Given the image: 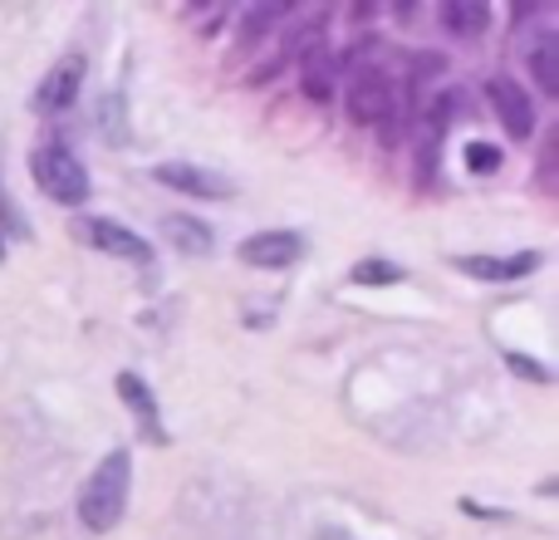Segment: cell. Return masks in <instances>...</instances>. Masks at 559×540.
Wrapping results in <instances>:
<instances>
[{"mask_svg":"<svg viewBox=\"0 0 559 540\" xmlns=\"http://www.w3.org/2000/svg\"><path fill=\"white\" fill-rule=\"evenodd\" d=\"M128 482H133V457L108 453L104 462L94 467V477L84 482V492H79V521L98 536L114 531L128 512Z\"/></svg>","mask_w":559,"mask_h":540,"instance_id":"1","label":"cell"},{"mask_svg":"<svg viewBox=\"0 0 559 540\" xmlns=\"http://www.w3.org/2000/svg\"><path fill=\"white\" fill-rule=\"evenodd\" d=\"M29 173H35L39 192L64 202V207H79L88 197V173L69 148H39V153L29 157Z\"/></svg>","mask_w":559,"mask_h":540,"instance_id":"2","label":"cell"},{"mask_svg":"<svg viewBox=\"0 0 559 540\" xmlns=\"http://www.w3.org/2000/svg\"><path fill=\"white\" fill-rule=\"evenodd\" d=\"M74 236H79V242H88L94 251L118 256V261H138V266L153 261V246L138 242V236L128 232V226L108 222V216H84V222H74Z\"/></svg>","mask_w":559,"mask_h":540,"instance_id":"3","label":"cell"},{"mask_svg":"<svg viewBox=\"0 0 559 540\" xmlns=\"http://www.w3.org/2000/svg\"><path fill=\"white\" fill-rule=\"evenodd\" d=\"M486 98H491L496 118L506 124V133H511V138H531L535 104H531V94H525V84H515L511 74H496V79H486Z\"/></svg>","mask_w":559,"mask_h":540,"instance_id":"4","label":"cell"},{"mask_svg":"<svg viewBox=\"0 0 559 540\" xmlns=\"http://www.w3.org/2000/svg\"><path fill=\"white\" fill-rule=\"evenodd\" d=\"M348 118L354 124H383V118H393V84H388V74L368 69V74L354 79V89H348Z\"/></svg>","mask_w":559,"mask_h":540,"instance_id":"5","label":"cell"},{"mask_svg":"<svg viewBox=\"0 0 559 540\" xmlns=\"http://www.w3.org/2000/svg\"><path fill=\"white\" fill-rule=\"evenodd\" d=\"M153 177L163 187H173V192H187V197H212V202H226V197H231V183H226V177L206 173V167H192V163H163Z\"/></svg>","mask_w":559,"mask_h":540,"instance_id":"6","label":"cell"},{"mask_svg":"<svg viewBox=\"0 0 559 540\" xmlns=\"http://www.w3.org/2000/svg\"><path fill=\"white\" fill-rule=\"evenodd\" d=\"M305 256V242L295 232H261L251 242H241V261L251 266H265V270H280V266H295Z\"/></svg>","mask_w":559,"mask_h":540,"instance_id":"7","label":"cell"},{"mask_svg":"<svg viewBox=\"0 0 559 540\" xmlns=\"http://www.w3.org/2000/svg\"><path fill=\"white\" fill-rule=\"evenodd\" d=\"M535 266H540L535 251H525V256H456V270H466V275H476V280H521V275H531Z\"/></svg>","mask_w":559,"mask_h":540,"instance_id":"8","label":"cell"},{"mask_svg":"<svg viewBox=\"0 0 559 540\" xmlns=\"http://www.w3.org/2000/svg\"><path fill=\"white\" fill-rule=\"evenodd\" d=\"M79 74H84V59H64L59 69H49V79L39 84V108H69L79 94Z\"/></svg>","mask_w":559,"mask_h":540,"instance_id":"9","label":"cell"},{"mask_svg":"<svg viewBox=\"0 0 559 540\" xmlns=\"http://www.w3.org/2000/svg\"><path fill=\"white\" fill-rule=\"evenodd\" d=\"M118 394H123V403L133 408L138 418H143V433L153 437V443H163L167 433H163V423H157V403H153V394H147V384H143V378L123 374V378H118Z\"/></svg>","mask_w":559,"mask_h":540,"instance_id":"10","label":"cell"},{"mask_svg":"<svg viewBox=\"0 0 559 540\" xmlns=\"http://www.w3.org/2000/svg\"><path fill=\"white\" fill-rule=\"evenodd\" d=\"M442 25L456 30V35H481V30L491 25V10H486L481 0H447V5H442Z\"/></svg>","mask_w":559,"mask_h":540,"instance_id":"11","label":"cell"},{"mask_svg":"<svg viewBox=\"0 0 559 540\" xmlns=\"http://www.w3.org/2000/svg\"><path fill=\"white\" fill-rule=\"evenodd\" d=\"M163 232L173 236V246H182L187 256H206V251H212V246H216V236L206 232L202 222H192V216H167V222H163Z\"/></svg>","mask_w":559,"mask_h":540,"instance_id":"12","label":"cell"},{"mask_svg":"<svg viewBox=\"0 0 559 540\" xmlns=\"http://www.w3.org/2000/svg\"><path fill=\"white\" fill-rule=\"evenodd\" d=\"M531 74L540 79L545 94H559V39L555 35H540L531 49Z\"/></svg>","mask_w":559,"mask_h":540,"instance_id":"13","label":"cell"},{"mask_svg":"<svg viewBox=\"0 0 559 540\" xmlns=\"http://www.w3.org/2000/svg\"><path fill=\"white\" fill-rule=\"evenodd\" d=\"M329 89H334V64H329L324 55L309 59L305 64V94L309 98H329Z\"/></svg>","mask_w":559,"mask_h":540,"instance_id":"14","label":"cell"},{"mask_svg":"<svg viewBox=\"0 0 559 540\" xmlns=\"http://www.w3.org/2000/svg\"><path fill=\"white\" fill-rule=\"evenodd\" d=\"M289 15V5H265V10H251V15H246V25H241V39L246 45H255V39L265 35V30L275 25V20H285Z\"/></svg>","mask_w":559,"mask_h":540,"instance_id":"15","label":"cell"},{"mask_svg":"<svg viewBox=\"0 0 559 540\" xmlns=\"http://www.w3.org/2000/svg\"><path fill=\"white\" fill-rule=\"evenodd\" d=\"M397 275H403V270L388 266V261H364V266H354V280H358V285H393Z\"/></svg>","mask_w":559,"mask_h":540,"instance_id":"16","label":"cell"},{"mask_svg":"<svg viewBox=\"0 0 559 540\" xmlns=\"http://www.w3.org/2000/svg\"><path fill=\"white\" fill-rule=\"evenodd\" d=\"M466 167H472V173H496V167H501V148L472 143V148H466Z\"/></svg>","mask_w":559,"mask_h":540,"instance_id":"17","label":"cell"}]
</instances>
